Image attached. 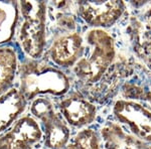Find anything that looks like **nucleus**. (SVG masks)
Wrapping results in <instances>:
<instances>
[{"label": "nucleus", "mask_w": 151, "mask_h": 149, "mask_svg": "<svg viewBox=\"0 0 151 149\" xmlns=\"http://www.w3.org/2000/svg\"><path fill=\"white\" fill-rule=\"evenodd\" d=\"M142 20L135 22V48L144 63L151 69V8L143 14Z\"/></svg>", "instance_id": "12"}, {"label": "nucleus", "mask_w": 151, "mask_h": 149, "mask_svg": "<svg viewBox=\"0 0 151 149\" xmlns=\"http://www.w3.org/2000/svg\"><path fill=\"white\" fill-rule=\"evenodd\" d=\"M41 138L42 131L35 119L24 116L0 137V149H32Z\"/></svg>", "instance_id": "6"}, {"label": "nucleus", "mask_w": 151, "mask_h": 149, "mask_svg": "<svg viewBox=\"0 0 151 149\" xmlns=\"http://www.w3.org/2000/svg\"><path fill=\"white\" fill-rule=\"evenodd\" d=\"M114 116L127 124L140 140L151 145V111L142 105L128 100H118L113 106Z\"/></svg>", "instance_id": "4"}, {"label": "nucleus", "mask_w": 151, "mask_h": 149, "mask_svg": "<svg viewBox=\"0 0 151 149\" xmlns=\"http://www.w3.org/2000/svg\"><path fill=\"white\" fill-rule=\"evenodd\" d=\"M70 80L62 71L37 62H26L20 68V93L27 100L52 94L63 96L70 90Z\"/></svg>", "instance_id": "2"}, {"label": "nucleus", "mask_w": 151, "mask_h": 149, "mask_svg": "<svg viewBox=\"0 0 151 149\" xmlns=\"http://www.w3.org/2000/svg\"><path fill=\"white\" fill-rule=\"evenodd\" d=\"M65 149H100V138L93 129H83L68 143Z\"/></svg>", "instance_id": "14"}, {"label": "nucleus", "mask_w": 151, "mask_h": 149, "mask_svg": "<svg viewBox=\"0 0 151 149\" xmlns=\"http://www.w3.org/2000/svg\"><path fill=\"white\" fill-rule=\"evenodd\" d=\"M90 53L75 65L74 73L84 83H96L102 79L116 57L113 37L104 29L95 28L86 35Z\"/></svg>", "instance_id": "1"}, {"label": "nucleus", "mask_w": 151, "mask_h": 149, "mask_svg": "<svg viewBox=\"0 0 151 149\" xmlns=\"http://www.w3.org/2000/svg\"><path fill=\"white\" fill-rule=\"evenodd\" d=\"M8 7V4L3 5L0 3V42H3L10 37L15 19L12 8L7 9Z\"/></svg>", "instance_id": "15"}, {"label": "nucleus", "mask_w": 151, "mask_h": 149, "mask_svg": "<svg viewBox=\"0 0 151 149\" xmlns=\"http://www.w3.org/2000/svg\"><path fill=\"white\" fill-rule=\"evenodd\" d=\"M82 36L77 32L67 33L52 42L50 55L52 62L60 67H72L79 62L84 53Z\"/></svg>", "instance_id": "8"}, {"label": "nucleus", "mask_w": 151, "mask_h": 149, "mask_svg": "<svg viewBox=\"0 0 151 149\" xmlns=\"http://www.w3.org/2000/svg\"><path fill=\"white\" fill-rule=\"evenodd\" d=\"M17 5L22 15L19 41L29 57L38 58L45 45L47 3L45 1H20Z\"/></svg>", "instance_id": "3"}, {"label": "nucleus", "mask_w": 151, "mask_h": 149, "mask_svg": "<svg viewBox=\"0 0 151 149\" xmlns=\"http://www.w3.org/2000/svg\"><path fill=\"white\" fill-rule=\"evenodd\" d=\"M26 99L17 89L8 90L0 96V133L8 129L22 114Z\"/></svg>", "instance_id": "10"}, {"label": "nucleus", "mask_w": 151, "mask_h": 149, "mask_svg": "<svg viewBox=\"0 0 151 149\" xmlns=\"http://www.w3.org/2000/svg\"><path fill=\"white\" fill-rule=\"evenodd\" d=\"M106 149H151V145L126 133L118 124L108 122L101 130Z\"/></svg>", "instance_id": "9"}, {"label": "nucleus", "mask_w": 151, "mask_h": 149, "mask_svg": "<svg viewBox=\"0 0 151 149\" xmlns=\"http://www.w3.org/2000/svg\"><path fill=\"white\" fill-rule=\"evenodd\" d=\"M78 9L85 22L101 29L114 25L125 12L126 4L123 1H81Z\"/></svg>", "instance_id": "5"}, {"label": "nucleus", "mask_w": 151, "mask_h": 149, "mask_svg": "<svg viewBox=\"0 0 151 149\" xmlns=\"http://www.w3.org/2000/svg\"><path fill=\"white\" fill-rule=\"evenodd\" d=\"M53 111H55V108H53L52 103L50 102V100L45 97H38L35 99L30 107L31 114L38 120H41L43 117L47 116Z\"/></svg>", "instance_id": "16"}, {"label": "nucleus", "mask_w": 151, "mask_h": 149, "mask_svg": "<svg viewBox=\"0 0 151 149\" xmlns=\"http://www.w3.org/2000/svg\"><path fill=\"white\" fill-rule=\"evenodd\" d=\"M45 127V145L48 149H63L70 140V129L55 111L41 119Z\"/></svg>", "instance_id": "11"}, {"label": "nucleus", "mask_w": 151, "mask_h": 149, "mask_svg": "<svg viewBox=\"0 0 151 149\" xmlns=\"http://www.w3.org/2000/svg\"><path fill=\"white\" fill-rule=\"evenodd\" d=\"M60 111L65 120L74 127H84L93 123L97 115L96 106L79 93H72L63 99Z\"/></svg>", "instance_id": "7"}, {"label": "nucleus", "mask_w": 151, "mask_h": 149, "mask_svg": "<svg viewBox=\"0 0 151 149\" xmlns=\"http://www.w3.org/2000/svg\"><path fill=\"white\" fill-rule=\"evenodd\" d=\"M17 58L11 48H0V94L5 93L15 77Z\"/></svg>", "instance_id": "13"}]
</instances>
